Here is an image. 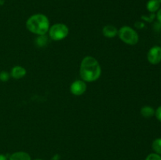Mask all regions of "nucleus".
<instances>
[{
    "label": "nucleus",
    "mask_w": 161,
    "mask_h": 160,
    "mask_svg": "<svg viewBox=\"0 0 161 160\" xmlns=\"http://www.w3.org/2000/svg\"><path fill=\"white\" fill-rule=\"evenodd\" d=\"M86 84L83 80H76L73 82L70 86V91L73 95L81 96L86 92Z\"/></svg>",
    "instance_id": "obj_6"
},
{
    "label": "nucleus",
    "mask_w": 161,
    "mask_h": 160,
    "mask_svg": "<svg viewBox=\"0 0 161 160\" xmlns=\"http://www.w3.org/2000/svg\"><path fill=\"white\" fill-rule=\"evenodd\" d=\"M9 160H31V156L25 152H17L9 156Z\"/></svg>",
    "instance_id": "obj_10"
},
{
    "label": "nucleus",
    "mask_w": 161,
    "mask_h": 160,
    "mask_svg": "<svg viewBox=\"0 0 161 160\" xmlns=\"http://www.w3.org/2000/svg\"><path fill=\"white\" fill-rule=\"evenodd\" d=\"M101 74L102 67L95 58L87 56L82 60L80 67V75L82 80L86 83H92L100 78Z\"/></svg>",
    "instance_id": "obj_1"
},
{
    "label": "nucleus",
    "mask_w": 161,
    "mask_h": 160,
    "mask_svg": "<svg viewBox=\"0 0 161 160\" xmlns=\"http://www.w3.org/2000/svg\"><path fill=\"white\" fill-rule=\"evenodd\" d=\"M5 0H0V5H3L4 3Z\"/></svg>",
    "instance_id": "obj_20"
},
{
    "label": "nucleus",
    "mask_w": 161,
    "mask_h": 160,
    "mask_svg": "<svg viewBox=\"0 0 161 160\" xmlns=\"http://www.w3.org/2000/svg\"><path fill=\"white\" fill-rule=\"evenodd\" d=\"M158 1H159V2H160V3H161V0H158Z\"/></svg>",
    "instance_id": "obj_22"
},
{
    "label": "nucleus",
    "mask_w": 161,
    "mask_h": 160,
    "mask_svg": "<svg viewBox=\"0 0 161 160\" xmlns=\"http://www.w3.org/2000/svg\"><path fill=\"white\" fill-rule=\"evenodd\" d=\"M160 4L158 0H149L146 4V9L151 13H155L160 9Z\"/></svg>",
    "instance_id": "obj_9"
},
{
    "label": "nucleus",
    "mask_w": 161,
    "mask_h": 160,
    "mask_svg": "<svg viewBox=\"0 0 161 160\" xmlns=\"http://www.w3.org/2000/svg\"><path fill=\"white\" fill-rule=\"evenodd\" d=\"M155 116L157 120H159L161 122V105L155 110Z\"/></svg>",
    "instance_id": "obj_16"
},
{
    "label": "nucleus",
    "mask_w": 161,
    "mask_h": 160,
    "mask_svg": "<svg viewBox=\"0 0 161 160\" xmlns=\"http://www.w3.org/2000/svg\"><path fill=\"white\" fill-rule=\"evenodd\" d=\"M118 35L120 40L130 45H136L139 40V36L134 28L129 26H124L118 30Z\"/></svg>",
    "instance_id": "obj_3"
},
{
    "label": "nucleus",
    "mask_w": 161,
    "mask_h": 160,
    "mask_svg": "<svg viewBox=\"0 0 161 160\" xmlns=\"http://www.w3.org/2000/svg\"><path fill=\"white\" fill-rule=\"evenodd\" d=\"M102 33L105 37L108 38V39H112V38H115L118 35V29L113 25H105L102 29Z\"/></svg>",
    "instance_id": "obj_8"
},
{
    "label": "nucleus",
    "mask_w": 161,
    "mask_h": 160,
    "mask_svg": "<svg viewBox=\"0 0 161 160\" xmlns=\"http://www.w3.org/2000/svg\"><path fill=\"white\" fill-rule=\"evenodd\" d=\"M146 160H161V155L157 153H151L146 157Z\"/></svg>",
    "instance_id": "obj_15"
},
{
    "label": "nucleus",
    "mask_w": 161,
    "mask_h": 160,
    "mask_svg": "<svg viewBox=\"0 0 161 160\" xmlns=\"http://www.w3.org/2000/svg\"><path fill=\"white\" fill-rule=\"evenodd\" d=\"M47 39L45 35H39V37L36 39V43L39 46H43V45H45L47 44Z\"/></svg>",
    "instance_id": "obj_13"
},
{
    "label": "nucleus",
    "mask_w": 161,
    "mask_h": 160,
    "mask_svg": "<svg viewBox=\"0 0 161 160\" xmlns=\"http://www.w3.org/2000/svg\"><path fill=\"white\" fill-rule=\"evenodd\" d=\"M152 148L154 153H157L161 155V137L157 138L153 141Z\"/></svg>",
    "instance_id": "obj_12"
},
{
    "label": "nucleus",
    "mask_w": 161,
    "mask_h": 160,
    "mask_svg": "<svg viewBox=\"0 0 161 160\" xmlns=\"http://www.w3.org/2000/svg\"><path fill=\"white\" fill-rule=\"evenodd\" d=\"M10 77V74L6 71H3L0 72V80L2 82H7Z\"/></svg>",
    "instance_id": "obj_14"
},
{
    "label": "nucleus",
    "mask_w": 161,
    "mask_h": 160,
    "mask_svg": "<svg viewBox=\"0 0 161 160\" xmlns=\"http://www.w3.org/2000/svg\"><path fill=\"white\" fill-rule=\"evenodd\" d=\"M147 60L151 64H158L161 62V46L154 45L147 53Z\"/></svg>",
    "instance_id": "obj_5"
},
{
    "label": "nucleus",
    "mask_w": 161,
    "mask_h": 160,
    "mask_svg": "<svg viewBox=\"0 0 161 160\" xmlns=\"http://www.w3.org/2000/svg\"><path fill=\"white\" fill-rule=\"evenodd\" d=\"M26 73L27 71L25 67L20 65H17L14 66V67L11 69V72L9 74H10L11 77H13V78H15V79H20V78H22L23 77L25 76Z\"/></svg>",
    "instance_id": "obj_7"
},
{
    "label": "nucleus",
    "mask_w": 161,
    "mask_h": 160,
    "mask_svg": "<svg viewBox=\"0 0 161 160\" xmlns=\"http://www.w3.org/2000/svg\"><path fill=\"white\" fill-rule=\"evenodd\" d=\"M34 160H42V159H40V158H36V159H34Z\"/></svg>",
    "instance_id": "obj_21"
},
{
    "label": "nucleus",
    "mask_w": 161,
    "mask_h": 160,
    "mask_svg": "<svg viewBox=\"0 0 161 160\" xmlns=\"http://www.w3.org/2000/svg\"><path fill=\"white\" fill-rule=\"evenodd\" d=\"M0 160H7V158H6V155L0 154Z\"/></svg>",
    "instance_id": "obj_18"
},
{
    "label": "nucleus",
    "mask_w": 161,
    "mask_h": 160,
    "mask_svg": "<svg viewBox=\"0 0 161 160\" xmlns=\"http://www.w3.org/2000/svg\"><path fill=\"white\" fill-rule=\"evenodd\" d=\"M141 115L146 119H150L155 115V109L150 106H144L141 108Z\"/></svg>",
    "instance_id": "obj_11"
},
{
    "label": "nucleus",
    "mask_w": 161,
    "mask_h": 160,
    "mask_svg": "<svg viewBox=\"0 0 161 160\" xmlns=\"http://www.w3.org/2000/svg\"><path fill=\"white\" fill-rule=\"evenodd\" d=\"M49 36L52 40L61 41L65 39L69 32V29L64 24L58 23L50 27L48 31Z\"/></svg>",
    "instance_id": "obj_4"
},
{
    "label": "nucleus",
    "mask_w": 161,
    "mask_h": 160,
    "mask_svg": "<svg viewBox=\"0 0 161 160\" xmlns=\"http://www.w3.org/2000/svg\"><path fill=\"white\" fill-rule=\"evenodd\" d=\"M59 155H55L53 157V158H52V159L51 160H59Z\"/></svg>",
    "instance_id": "obj_19"
},
{
    "label": "nucleus",
    "mask_w": 161,
    "mask_h": 160,
    "mask_svg": "<svg viewBox=\"0 0 161 160\" xmlns=\"http://www.w3.org/2000/svg\"><path fill=\"white\" fill-rule=\"evenodd\" d=\"M156 17H157L158 21L161 24V8H160L158 11L157 12V14H156Z\"/></svg>",
    "instance_id": "obj_17"
},
{
    "label": "nucleus",
    "mask_w": 161,
    "mask_h": 160,
    "mask_svg": "<svg viewBox=\"0 0 161 160\" xmlns=\"http://www.w3.org/2000/svg\"><path fill=\"white\" fill-rule=\"evenodd\" d=\"M26 28L30 32L37 35H43L50 29L48 17L42 13H36L31 16L26 21Z\"/></svg>",
    "instance_id": "obj_2"
}]
</instances>
